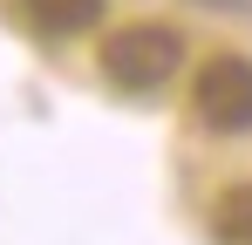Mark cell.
<instances>
[{"label":"cell","instance_id":"cell-3","mask_svg":"<svg viewBox=\"0 0 252 245\" xmlns=\"http://www.w3.org/2000/svg\"><path fill=\"white\" fill-rule=\"evenodd\" d=\"M21 14H28L34 34L68 41V34H89V28L102 21V0H21Z\"/></svg>","mask_w":252,"mask_h":245},{"label":"cell","instance_id":"cell-4","mask_svg":"<svg viewBox=\"0 0 252 245\" xmlns=\"http://www.w3.org/2000/svg\"><path fill=\"white\" fill-rule=\"evenodd\" d=\"M211 239L218 245H252V184H232L211 204Z\"/></svg>","mask_w":252,"mask_h":245},{"label":"cell","instance_id":"cell-2","mask_svg":"<svg viewBox=\"0 0 252 245\" xmlns=\"http://www.w3.org/2000/svg\"><path fill=\"white\" fill-rule=\"evenodd\" d=\"M191 109L218 136H246L252 129V61L246 55H211L191 82Z\"/></svg>","mask_w":252,"mask_h":245},{"label":"cell","instance_id":"cell-1","mask_svg":"<svg viewBox=\"0 0 252 245\" xmlns=\"http://www.w3.org/2000/svg\"><path fill=\"white\" fill-rule=\"evenodd\" d=\"M177 61H184V41L164 21H136V28H116V34L102 41V75L116 82V89H129V95L164 89L177 75Z\"/></svg>","mask_w":252,"mask_h":245}]
</instances>
